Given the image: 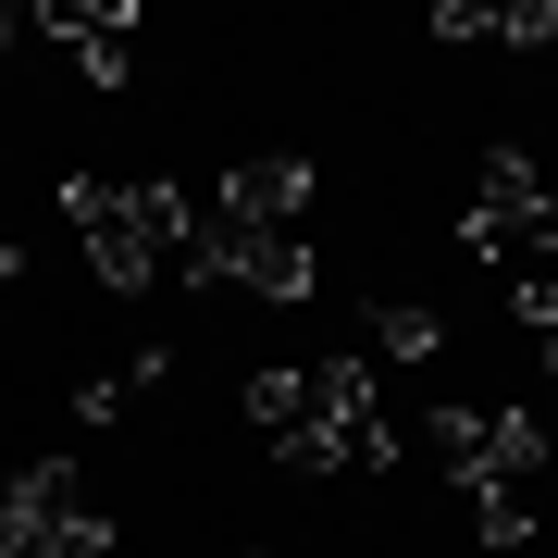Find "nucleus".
<instances>
[{
  "mask_svg": "<svg viewBox=\"0 0 558 558\" xmlns=\"http://www.w3.org/2000/svg\"><path fill=\"white\" fill-rule=\"evenodd\" d=\"M422 459H435L459 497H472V521H484L497 546H521V534H534V497H546V435H534L521 410H435V422H422Z\"/></svg>",
  "mask_w": 558,
  "mask_h": 558,
  "instance_id": "1",
  "label": "nucleus"
},
{
  "mask_svg": "<svg viewBox=\"0 0 558 558\" xmlns=\"http://www.w3.org/2000/svg\"><path fill=\"white\" fill-rule=\"evenodd\" d=\"M286 472H398V422L373 398V360H311V422L274 447Z\"/></svg>",
  "mask_w": 558,
  "mask_h": 558,
  "instance_id": "2",
  "label": "nucleus"
},
{
  "mask_svg": "<svg viewBox=\"0 0 558 558\" xmlns=\"http://www.w3.org/2000/svg\"><path fill=\"white\" fill-rule=\"evenodd\" d=\"M459 248L484 260V274H546L558 260V186L534 174V149H497L472 186V211H459Z\"/></svg>",
  "mask_w": 558,
  "mask_h": 558,
  "instance_id": "3",
  "label": "nucleus"
},
{
  "mask_svg": "<svg viewBox=\"0 0 558 558\" xmlns=\"http://www.w3.org/2000/svg\"><path fill=\"white\" fill-rule=\"evenodd\" d=\"M0 558H112V521L75 459H25L0 484Z\"/></svg>",
  "mask_w": 558,
  "mask_h": 558,
  "instance_id": "4",
  "label": "nucleus"
},
{
  "mask_svg": "<svg viewBox=\"0 0 558 558\" xmlns=\"http://www.w3.org/2000/svg\"><path fill=\"white\" fill-rule=\"evenodd\" d=\"M62 223H75L87 274H100L112 299H137V286H161V260H149V236H137V211H124V186H112V174H62Z\"/></svg>",
  "mask_w": 558,
  "mask_h": 558,
  "instance_id": "5",
  "label": "nucleus"
},
{
  "mask_svg": "<svg viewBox=\"0 0 558 558\" xmlns=\"http://www.w3.org/2000/svg\"><path fill=\"white\" fill-rule=\"evenodd\" d=\"M311 199H323V174H311L299 149H248L236 174L211 186V211H223V223H260V236H299Z\"/></svg>",
  "mask_w": 558,
  "mask_h": 558,
  "instance_id": "6",
  "label": "nucleus"
},
{
  "mask_svg": "<svg viewBox=\"0 0 558 558\" xmlns=\"http://www.w3.org/2000/svg\"><path fill=\"white\" fill-rule=\"evenodd\" d=\"M124 211H137V236H149V260L161 274H186V248H199V199H186V186H124Z\"/></svg>",
  "mask_w": 558,
  "mask_h": 558,
  "instance_id": "7",
  "label": "nucleus"
},
{
  "mask_svg": "<svg viewBox=\"0 0 558 558\" xmlns=\"http://www.w3.org/2000/svg\"><path fill=\"white\" fill-rule=\"evenodd\" d=\"M62 38H75V75L87 87H124V38H137V13H87V0H62Z\"/></svg>",
  "mask_w": 558,
  "mask_h": 558,
  "instance_id": "8",
  "label": "nucleus"
},
{
  "mask_svg": "<svg viewBox=\"0 0 558 558\" xmlns=\"http://www.w3.org/2000/svg\"><path fill=\"white\" fill-rule=\"evenodd\" d=\"M435 348H447V323L422 311V299H385L373 336H360V360H373V373H385V360H435Z\"/></svg>",
  "mask_w": 558,
  "mask_h": 558,
  "instance_id": "9",
  "label": "nucleus"
},
{
  "mask_svg": "<svg viewBox=\"0 0 558 558\" xmlns=\"http://www.w3.org/2000/svg\"><path fill=\"white\" fill-rule=\"evenodd\" d=\"M248 422H260V435H299V422H311V373H248Z\"/></svg>",
  "mask_w": 558,
  "mask_h": 558,
  "instance_id": "10",
  "label": "nucleus"
},
{
  "mask_svg": "<svg viewBox=\"0 0 558 558\" xmlns=\"http://www.w3.org/2000/svg\"><path fill=\"white\" fill-rule=\"evenodd\" d=\"M558 38V0H509L497 13V50H546Z\"/></svg>",
  "mask_w": 558,
  "mask_h": 558,
  "instance_id": "11",
  "label": "nucleus"
},
{
  "mask_svg": "<svg viewBox=\"0 0 558 558\" xmlns=\"http://www.w3.org/2000/svg\"><path fill=\"white\" fill-rule=\"evenodd\" d=\"M25 274V248H13V211H0V286H13Z\"/></svg>",
  "mask_w": 558,
  "mask_h": 558,
  "instance_id": "12",
  "label": "nucleus"
},
{
  "mask_svg": "<svg viewBox=\"0 0 558 558\" xmlns=\"http://www.w3.org/2000/svg\"><path fill=\"white\" fill-rule=\"evenodd\" d=\"M13 38H25V13H0V50H13Z\"/></svg>",
  "mask_w": 558,
  "mask_h": 558,
  "instance_id": "13",
  "label": "nucleus"
}]
</instances>
